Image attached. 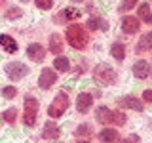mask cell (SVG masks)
<instances>
[{"label": "cell", "instance_id": "obj_6", "mask_svg": "<svg viewBox=\"0 0 152 143\" xmlns=\"http://www.w3.org/2000/svg\"><path fill=\"white\" fill-rule=\"evenodd\" d=\"M57 82V73L53 69H42V73H40V76H38V86H40L42 90H48V88H51Z\"/></svg>", "mask_w": 152, "mask_h": 143}, {"label": "cell", "instance_id": "obj_24", "mask_svg": "<svg viewBox=\"0 0 152 143\" xmlns=\"http://www.w3.org/2000/svg\"><path fill=\"white\" fill-rule=\"evenodd\" d=\"M76 137H88V136H91L93 133V128L89 126V124H80L78 128H76Z\"/></svg>", "mask_w": 152, "mask_h": 143}, {"label": "cell", "instance_id": "obj_8", "mask_svg": "<svg viewBox=\"0 0 152 143\" xmlns=\"http://www.w3.org/2000/svg\"><path fill=\"white\" fill-rule=\"evenodd\" d=\"M80 15H82V13H80L76 8H65L53 17V21L63 25V23H66V21H76V19H80Z\"/></svg>", "mask_w": 152, "mask_h": 143}, {"label": "cell", "instance_id": "obj_35", "mask_svg": "<svg viewBox=\"0 0 152 143\" xmlns=\"http://www.w3.org/2000/svg\"><path fill=\"white\" fill-rule=\"evenodd\" d=\"M76 2H80V0H76Z\"/></svg>", "mask_w": 152, "mask_h": 143}, {"label": "cell", "instance_id": "obj_22", "mask_svg": "<svg viewBox=\"0 0 152 143\" xmlns=\"http://www.w3.org/2000/svg\"><path fill=\"white\" fill-rule=\"evenodd\" d=\"M53 67L57 71H61V73H66V71L70 69V63H69V59H66L65 55H57L53 59Z\"/></svg>", "mask_w": 152, "mask_h": 143}, {"label": "cell", "instance_id": "obj_5", "mask_svg": "<svg viewBox=\"0 0 152 143\" xmlns=\"http://www.w3.org/2000/svg\"><path fill=\"white\" fill-rule=\"evenodd\" d=\"M4 73H6V76L12 78V80H21V78L27 76L28 67L25 63H19V61H12V63H8L4 67Z\"/></svg>", "mask_w": 152, "mask_h": 143}, {"label": "cell", "instance_id": "obj_14", "mask_svg": "<svg viewBox=\"0 0 152 143\" xmlns=\"http://www.w3.org/2000/svg\"><path fill=\"white\" fill-rule=\"evenodd\" d=\"M95 120L101 124H114V111L107 107H99L97 113H95Z\"/></svg>", "mask_w": 152, "mask_h": 143}, {"label": "cell", "instance_id": "obj_16", "mask_svg": "<svg viewBox=\"0 0 152 143\" xmlns=\"http://www.w3.org/2000/svg\"><path fill=\"white\" fill-rule=\"evenodd\" d=\"M59 136H61V128L51 120L46 122L44 130H42V137H44V139H55V137H59Z\"/></svg>", "mask_w": 152, "mask_h": 143}, {"label": "cell", "instance_id": "obj_15", "mask_svg": "<svg viewBox=\"0 0 152 143\" xmlns=\"http://www.w3.org/2000/svg\"><path fill=\"white\" fill-rule=\"evenodd\" d=\"M63 48H65V44H63L61 35H59V32H53V35L50 36V52L55 54V55H61V54H63Z\"/></svg>", "mask_w": 152, "mask_h": 143}, {"label": "cell", "instance_id": "obj_1", "mask_svg": "<svg viewBox=\"0 0 152 143\" xmlns=\"http://www.w3.org/2000/svg\"><path fill=\"white\" fill-rule=\"evenodd\" d=\"M66 42L74 48V50H84L86 46L89 44V35L86 31L84 25H78V23H72L66 29Z\"/></svg>", "mask_w": 152, "mask_h": 143}, {"label": "cell", "instance_id": "obj_10", "mask_svg": "<svg viewBox=\"0 0 152 143\" xmlns=\"http://www.w3.org/2000/svg\"><path fill=\"white\" fill-rule=\"evenodd\" d=\"M150 71H152V67H150L148 61H145V59L135 61V65H133V74H135L137 78H141V80L148 78V76H150Z\"/></svg>", "mask_w": 152, "mask_h": 143}, {"label": "cell", "instance_id": "obj_31", "mask_svg": "<svg viewBox=\"0 0 152 143\" xmlns=\"http://www.w3.org/2000/svg\"><path fill=\"white\" fill-rule=\"evenodd\" d=\"M120 143H133L131 139H124V141H120Z\"/></svg>", "mask_w": 152, "mask_h": 143}, {"label": "cell", "instance_id": "obj_3", "mask_svg": "<svg viewBox=\"0 0 152 143\" xmlns=\"http://www.w3.org/2000/svg\"><path fill=\"white\" fill-rule=\"evenodd\" d=\"M66 107H69V95L65 92H61V94L55 95V99L51 101L50 107H48V114H50L51 118H59L61 114H65Z\"/></svg>", "mask_w": 152, "mask_h": 143}, {"label": "cell", "instance_id": "obj_28", "mask_svg": "<svg viewBox=\"0 0 152 143\" xmlns=\"http://www.w3.org/2000/svg\"><path fill=\"white\" fill-rule=\"evenodd\" d=\"M34 4L40 10H51L53 8V0H34Z\"/></svg>", "mask_w": 152, "mask_h": 143}, {"label": "cell", "instance_id": "obj_32", "mask_svg": "<svg viewBox=\"0 0 152 143\" xmlns=\"http://www.w3.org/2000/svg\"><path fill=\"white\" fill-rule=\"evenodd\" d=\"M76 143H89V141H86V139H84V141H76Z\"/></svg>", "mask_w": 152, "mask_h": 143}, {"label": "cell", "instance_id": "obj_26", "mask_svg": "<svg viewBox=\"0 0 152 143\" xmlns=\"http://www.w3.org/2000/svg\"><path fill=\"white\" fill-rule=\"evenodd\" d=\"M23 15V10L21 8H10L8 12H6V17L8 19H19Z\"/></svg>", "mask_w": 152, "mask_h": 143}, {"label": "cell", "instance_id": "obj_25", "mask_svg": "<svg viewBox=\"0 0 152 143\" xmlns=\"http://www.w3.org/2000/svg\"><path fill=\"white\" fill-rule=\"evenodd\" d=\"M2 95L6 99H13L17 95V88L15 86H6V88H2Z\"/></svg>", "mask_w": 152, "mask_h": 143}, {"label": "cell", "instance_id": "obj_33", "mask_svg": "<svg viewBox=\"0 0 152 143\" xmlns=\"http://www.w3.org/2000/svg\"><path fill=\"white\" fill-rule=\"evenodd\" d=\"M21 2H31V0H21Z\"/></svg>", "mask_w": 152, "mask_h": 143}, {"label": "cell", "instance_id": "obj_34", "mask_svg": "<svg viewBox=\"0 0 152 143\" xmlns=\"http://www.w3.org/2000/svg\"><path fill=\"white\" fill-rule=\"evenodd\" d=\"M55 143H61V141H55Z\"/></svg>", "mask_w": 152, "mask_h": 143}, {"label": "cell", "instance_id": "obj_4", "mask_svg": "<svg viewBox=\"0 0 152 143\" xmlns=\"http://www.w3.org/2000/svg\"><path fill=\"white\" fill-rule=\"evenodd\" d=\"M36 114H38V101L32 95H27L25 97V113H23V122L25 126H34L36 124Z\"/></svg>", "mask_w": 152, "mask_h": 143}, {"label": "cell", "instance_id": "obj_12", "mask_svg": "<svg viewBox=\"0 0 152 143\" xmlns=\"http://www.w3.org/2000/svg\"><path fill=\"white\" fill-rule=\"evenodd\" d=\"M122 29H124V32H127V35H135V32L141 29V21L137 17H133V15H126L122 19Z\"/></svg>", "mask_w": 152, "mask_h": 143}, {"label": "cell", "instance_id": "obj_11", "mask_svg": "<svg viewBox=\"0 0 152 143\" xmlns=\"http://www.w3.org/2000/svg\"><path fill=\"white\" fill-rule=\"evenodd\" d=\"M91 105H93V97H91V94H88V92H82L76 97V109H78V113H88L89 109H91Z\"/></svg>", "mask_w": 152, "mask_h": 143}, {"label": "cell", "instance_id": "obj_7", "mask_svg": "<svg viewBox=\"0 0 152 143\" xmlns=\"http://www.w3.org/2000/svg\"><path fill=\"white\" fill-rule=\"evenodd\" d=\"M27 55H28L31 61L40 63V61H44V57H46V48L42 44H38V42H32V44H28V48H27Z\"/></svg>", "mask_w": 152, "mask_h": 143}, {"label": "cell", "instance_id": "obj_18", "mask_svg": "<svg viewBox=\"0 0 152 143\" xmlns=\"http://www.w3.org/2000/svg\"><path fill=\"white\" fill-rule=\"evenodd\" d=\"M135 52H137V54H145V52H152V31L141 36L139 44L135 46Z\"/></svg>", "mask_w": 152, "mask_h": 143}, {"label": "cell", "instance_id": "obj_17", "mask_svg": "<svg viewBox=\"0 0 152 143\" xmlns=\"http://www.w3.org/2000/svg\"><path fill=\"white\" fill-rule=\"evenodd\" d=\"M0 46H2L4 52H8V54H17V50H19L17 42L10 35H0Z\"/></svg>", "mask_w": 152, "mask_h": 143}, {"label": "cell", "instance_id": "obj_13", "mask_svg": "<svg viewBox=\"0 0 152 143\" xmlns=\"http://www.w3.org/2000/svg\"><path fill=\"white\" fill-rule=\"evenodd\" d=\"M86 29H89V31H108V23L101 15H91L86 23Z\"/></svg>", "mask_w": 152, "mask_h": 143}, {"label": "cell", "instance_id": "obj_29", "mask_svg": "<svg viewBox=\"0 0 152 143\" xmlns=\"http://www.w3.org/2000/svg\"><path fill=\"white\" fill-rule=\"evenodd\" d=\"M137 6V0H124L122 6H120V12H129Z\"/></svg>", "mask_w": 152, "mask_h": 143}, {"label": "cell", "instance_id": "obj_20", "mask_svg": "<svg viewBox=\"0 0 152 143\" xmlns=\"http://www.w3.org/2000/svg\"><path fill=\"white\" fill-rule=\"evenodd\" d=\"M118 137H120V136H118V132L112 130V128H104V130L99 133V139H101L103 143H114Z\"/></svg>", "mask_w": 152, "mask_h": 143}, {"label": "cell", "instance_id": "obj_21", "mask_svg": "<svg viewBox=\"0 0 152 143\" xmlns=\"http://www.w3.org/2000/svg\"><path fill=\"white\" fill-rule=\"evenodd\" d=\"M137 15H139V19L145 21L146 25H152V13H150V6H148V4H141Z\"/></svg>", "mask_w": 152, "mask_h": 143}, {"label": "cell", "instance_id": "obj_23", "mask_svg": "<svg viewBox=\"0 0 152 143\" xmlns=\"http://www.w3.org/2000/svg\"><path fill=\"white\" fill-rule=\"evenodd\" d=\"M2 118H4V122H8V124H15V120H17V111L13 107H10V109H6V111L2 113Z\"/></svg>", "mask_w": 152, "mask_h": 143}, {"label": "cell", "instance_id": "obj_27", "mask_svg": "<svg viewBox=\"0 0 152 143\" xmlns=\"http://www.w3.org/2000/svg\"><path fill=\"white\" fill-rule=\"evenodd\" d=\"M126 120H127V116L122 111H114V124H116V126H124Z\"/></svg>", "mask_w": 152, "mask_h": 143}, {"label": "cell", "instance_id": "obj_9", "mask_svg": "<svg viewBox=\"0 0 152 143\" xmlns=\"http://www.w3.org/2000/svg\"><path fill=\"white\" fill-rule=\"evenodd\" d=\"M118 105L120 107H126V109H133V111H142L145 109V105L139 97H135V95H126V97H120L118 99Z\"/></svg>", "mask_w": 152, "mask_h": 143}, {"label": "cell", "instance_id": "obj_2", "mask_svg": "<svg viewBox=\"0 0 152 143\" xmlns=\"http://www.w3.org/2000/svg\"><path fill=\"white\" fill-rule=\"evenodd\" d=\"M93 78L104 86H112V84H116V71L107 63H99L93 69Z\"/></svg>", "mask_w": 152, "mask_h": 143}, {"label": "cell", "instance_id": "obj_19", "mask_svg": "<svg viewBox=\"0 0 152 143\" xmlns=\"http://www.w3.org/2000/svg\"><path fill=\"white\" fill-rule=\"evenodd\" d=\"M110 55L118 61H124L126 59V46H124L122 42H114L110 46Z\"/></svg>", "mask_w": 152, "mask_h": 143}, {"label": "cell", "instance_id": "obj_36", "mask_svg": "<svg viewBox=\"0 0 152 143\" xmlns=\"http://www.w3.org/2000/svg\"><path fill=\"white\" fill-rule=\"evenodd\" d=\"M0 4H2V0H0Z\"/></svg>", "mask_w": 152, "mask_h": 143}, {"label": "cell", "instance_id": "obj_30", "mask_svg": "<svg viewBox=\"0 0 152 143\" xmlns=\"http://www.w3.org/2000/svg\"><path fill=\"white\" fill-rule=\"evenodd\" d=\"M142 99H145V101H148V103H152V88L142 92Z\"/></svg>", "mask_w": 152, "mask_h": 143}]
</instances>
